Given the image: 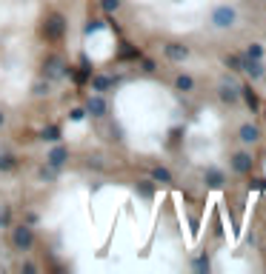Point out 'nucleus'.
Here are the masks:
<instances>
[{
    "mask_svg": "<svg viewBox=\"0 0 266 274\" xmlns=\"http://www.w3.org/2000/svg\"><path fill=\"white\" fill-rule=\"evenodd\" d=\"M63 32H66V23H63V15H49V18L43 20V37L49 40V43H57L63 37Z\"/></svg>",
    "mask_w": 266,
    "mask_h": 274,
    "instance_id": "1",
    "label": "nucleus"
},
{
    "mask_svg": "<svg viewBox=\"0 0 266 274\" xmlns=\"http://www.w3.org/2000/svg\"><path fill=\"white\" fill-rule=\"evenodd\" d=\"M249 57L260 60V46H257V43H252V46H249Z\"/></svg>",
    "mask_w": 266,
    "mask_h": 274,
    "instance_id": "21",
    "label": "nucleus"
},
{
    "mask_svg": "<svg viewBox=\"0 0 266 274\" xmlns=\"http://www.w3.org/2000/svg\"><path fill=\"white\" fill-rule=\"evenodd\" d=\"M66 157H69V151L63 149V146H54V149L49 151V157H46V160H49V166H52V168H60L63 163H66Z\"/></svg>",
    "mask_w": 266,
    "mask_h": 274,
    "instance_id": "7",
    "label": "nucleus"
},
{
    "mask_svg": "<svg viewBox=\"0 0 266 274\" xmlns=\"http://www.w3.org/2000/svg\"><path fill=\"white\" fill-rule=\"evenodd\" d=\"M152 177H155L158 183H169V180H172V174H169L166 168H155V171H152Z\"/></svg>",
    "mask_w": 266,
    "mask_h": 274,
    "instance_id": "17",
    "label": "nucleus"
},
{
    "mask_svg": "<svg viewBox=\"0 0 266 274\" xmlns=\"http://www.w3.org/2000/svg\"><path fill=\"white\" fill-rule=\"evenodd\" d=\"M40 137H43V140H57V137H60V129H57V126H49V129H43Z\"/></svg>",
    "mask_w": 266,
    "mask_h": 274,
    "instance_id": "15",
    "label": "nucleus"
},
{
    "mask_svg": "<svg viewBox=\"0 0 266 274\" xmlns=\"http://www.w3.org/2000/svg\"><path fill=\"white\" fill-rule=\"evenodd\" d=\"M98 29H100V20H89V23H86V35L98 32Z\"/></svg>",
    "mask_w": 266,
    "mask_h": 274,
    "instance_id": "20",
    "label": "nucleus"
},
{
    "mask_svg": "<svg viewBox=\"0 0 266 274\" xmlns=\"http://www.w3.org/2000/svg\"><path fill=\"white\" fill-rule=\"evenodd\" d=\"M175 86L180 88V92H192V86H195V83H192V77H186V74H180V77L175 80Z\"/></svg>",
    "mask_w": 266,
    "mask_h": 274,
    "instance_id": "14",
    "label": "nucleus"
},
{
    "mask_svg": "<svg viewBox=\"0 0 266 274\" xmlns=\"http://www.w3.org/2000/svg\"><path fill=\"white\" fill-rule=\"evenodd\" d=\"M9 168H15V157L12 154H0V171H9Z\"/></svg>",
    "mask_w": 266,
    "mask_h": 274,
    "instance_id": "16",
    "label": "nucleus"
},
{
    "mask_svg": "<svg viewBox=\"0 0 266 274\" xmlns=\"http://www.w3.org/2000/svg\"><path fill=\"white\" fill-rule=\"evenodd\" d=\"M69 117H72V120H83V117H86V112H83V109H75Z\"/></svg>",
    "mask_w": 266,
    "mask_h": 274,
    "instance_id": "22",
    "label": "nucleus"
},
{
    "mask_svg": "<svg viewBox=\"0 0 266 274\" xmlns=\"http://www.w3.org/2000/svg\"><path fill=\"white\" fill-rule=\"evenodd\" d=\"M46 88H49V86H43V83H37V86H35V95H46Z\"/></svg>",
    "mask_w": 266,
    "mask_h": 274,
    "instance_id": "24",
    "label": "nucleus"
},
{
    "mask_svg": "<svg viewBox=\"0 0 266 274\" xmlns=\"http://www.w3.org/2000/svg\"><path fill=\"white\" fill-rule=\"evenodd\" d=\"M86 112H89L92 117H103V112H106V103H103L100 98H92V100H89V106H86Z\"/></svg>",
    "mask_w": 266,
    "mask_h": 274,
    "instance_id": "9",
    "label": "nucleus"
},
{
    "mask_svg": "<svg viewBox=\"0 0 266 274\" xmlns=\"http://www.w3.org/2000/svg\"><path fill=\"white\" fill-rule=\"evenodd\" d=\"M117 6H120V0H103V9L106 12H115Z\"/></svg>",
    "mask_w": 266,
    "mask_h": 274,
    "instance_id": "19",
    "label": "nucleus"
},
{
    "mask_svg": "<svg viewBox=\"0 0 266 274\" xmlns=\"http://www.w3.org/2000/svg\"><path fill=\"white\" fill-rule=\"evenodd\" d=\"M206 183H209L212 189H218L223 183V174L218 171V168H206Z\"/></svg>",
    "mask_w": 266,
    "mask_h": 274,
    "instance_id": "12",
    "label": "nucleus"
},
{
    "mask_svg": "<svg viewBox=\"0 0 266 274\" xmlns=\"http://www.w3.org/2000/svg\"><path fill=\"white\" fill-rule=\"evenodd\" d=\"M32 243H35L32 229H29V226H18V229H15V246L18 248H29Z\"/></svg>",
    "mask_w": 266,
    "mask_h": 274,
    "instance_id": "4",
    "label": "nucleus"
},
{
    "mask_svg": "<svg viewBox=\"0 0 266 274\" xmlns=\"http://www.w3.org/2000/svg\"><path fill=\"white\" fill-rule=\"evenodd\" d=\"M212 23H215V26H221V29L232 26V23H235V9H229V6H221V9H215Z\"/></svg>",
    "mask_w": 266,
    "mask_h": 274,
    "instance_id": "2",
    "label": "nucleus"
},
{
    "mask_svg": "<svg viewBox=\"0 0 266 274\" xmlns=\"http://www.w3.org/2000/svg\"><path fill=\"white\" fill-rule=\"evenodd\" d=\"M195 268H197V271H209V260H197Z\"/></svg>",
    "mask_w": 266,
    "mask_h": 274,
    "instance_id": "23",
    "label": "nucleus"
},
{
    "mask_svg": "<svg viewBox=\"0 0 266 274\" xmlns=\"http://www.w3.org/2000/svg\"><path fill=\"white\" fill-rule=\"evenodd\" d=\"M240 92H243V100H246V106L252 109V112H257V106H260V103H257V95L255 92H252V88H240Z\"/></svg>",
    "mask_w": 266,
    "mask_h": 274,
    "instance_id": "13",
    "label": "nucleus"
},
{
    "mask_svg": "<svg viewBox=\"0 0 266 274\" xmlns=\"http://www.w3.org/2000/svg\"><path fill=\"white\" fill-rule=\"evenodd\" d=\"M240 66H243V71H249V74H252V77H260V74H263V69H260V60H255V57H243V60H240Z\"/></svg>",
    "mask_w": 266,
    "mask_h": 274,
    "instance_id": "8",
    "label": "nucleus"
},
{
    "mask_svg": "<svg viewBox=\"0 0 266 274\" xmlns=\"http://www.w3.org/2000/svg\"><path fill=\"white\" fill-rule=\"evenodd\" d=\"M43 71H46V77H60L63 71H66V63H63V57H46L43 63Z\"/></svg>",
    "mask_w": 266,
    "mask_h": 274,
    "instance_id": "3",
    "label": "nucleus"
},
{
    "mask_svg": "<svg viewBox=\"0 0 266 274\" xmlns=\"http://www.w3.org/2000/svg\"><path fill=\"white\" fill-rule=\"evenodd\" d=\"M257 137H260V132H257L255 126H240V140L243 143H255Z\"/></svg>",
    "mask_w": 266,
    "mask_h": 274,
    "instance_id": "10",
    "label": "nucleus"
},
{
    "mask_svg": "<svg viewBox=\"0 0 266 274\" xmlns=\"http://www.w3.org/2000/svg\"><path fill=\"white\" fill-rule=\"evenodd\" d=\"M232 168H235L238 174L252 171V157H249V154H243V151H240V154H235V157H232Z\"/></svg>",
    "mask_w": 266,
    "mask_h": 274,
    "instance_id": "5",
    "label": "nucleus"
},
{
    "mask_svg": "<svg viewBox=\"0 0 266 274\" xmlns=\"http://www.w3.org/2000/svg\"><path fill=\"white\" fill-rule=\"evenodd\" d=\"M141 195L143 197H152V186H141Z\"/></svg>",
    "mask_w": 266,
    "mask_h": 274,
    "instance_id": "25",
    "label": "nucleus"
},
{
    "mask_svg": "<svg viewBox=\"0 0 266 274\" xmlns=\"http://www.w3.org/2000/svg\"><path fill=\"white\" fill-rule=\"evenodd\" d=\"M92 86L98 88V92H103V88L112 86V80H109V77H95V80H92Z\"/></svg>",
    "mask_w": 266,
    "mask_h": 274,
    "instance_id": "18",
    "label": "nucleus"
},
{
    "mask_svg": "<svg viewBox=\"0 0 266 274\" xmlns=\"http://www.w3.org/2000/svg\"><path fill=\"white\" fill-rule=\"evenodd\" d=\"M0 123H3V115H0Z\"/></svg>",
    "mask_w": 266,
    "mask_h": 274,
    "instance_id": "26",
    "label": "nucleus"
},
{
    "mask_svg": "<svg viewBox=\"0 0 266 274\" xmlns=\"http://www.w3.org/2000/svg\"><path fill=\"white\" fill-rule=\"evenodd\" d=\"M166 57L169 60H175V63H180V60H186L189 57V49L186 46H180V43H169L166 46Z\"/></svg>",
    "mask_w": 266,
    "mask_h": 274,
    "instance_id": "6",
    "label": "nucleus"
},
{
    "mask_svg": "<svg viewBox=\"0 0 266 274\" xmlns=\"http://www.w3.org/2000/svg\"><path fill=\"white\" fill-rule=\"evenodd\" d=\"M238 98H240V92L235 86H221V100L223 103H235Z\"/></svg>",
    "mask_w": 266,
    "mask_h": 274,
    "instance_id": "11",
    "label": "nucleus"
}]
</instances>
